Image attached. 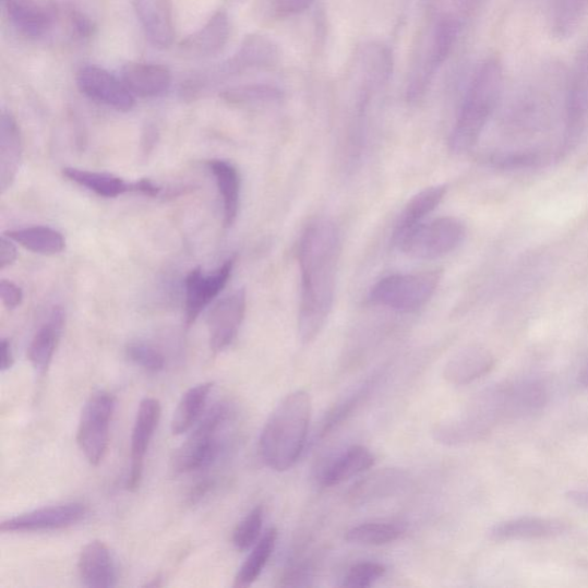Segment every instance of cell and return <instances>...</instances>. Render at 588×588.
I'll list each match as a JSON object with an SVG mask.
<instances>
[{
  "mask_svg": "<svg viewBox=\"0 0 588 588\" xmlns=\"http://www.w3.org/2000/svg\"><path fill=\"white\" fill-rule=\"evenodd\" d=\"M340 254V233L333 221L319 219L303 230L298 248V335L303 344L319 337L333 312Z\"/></svg>",
  "mask_w": 588,
  "mask_h": 588,
  "instance_id": "6da1fadb",
  "label": "cell"
},
{
  "mask_svg": "<svg viewBox=\"0 0 588 588\" xmlns=\"http://www.w3.org/2000/svg\"><path fill=\"white\" fill-rule=\"evenodd\" d=\"M311 417L312 400L307 391H295L283 399L261 432V460L278 472L291 469L307 446Z\"/></svg>",
  "mask_w": 588,
  "mask_h": 588,
  "instance_id": "7a4b0ae2",
  "label": "cell"
},
{
  "mask_svg": "<svg viewBox=\"0 0 588 588\" xmlns=\"http://www.w3.org/2000/svg\"><path fill=\"white\" fill-rule=\"evenodd\" d=\"M504 89L503 63L488 59L475 73L452 130L449 146L454 154L464 155L481 139Z\"/></svg>",
  "mask_w": 588,
  "mask_h": 588,
  "instance_id": "3957f363",
  "label": "cell"
},
{
  "mask_svg": "<svg viewBox=\"0 0 588 588\" xmlns=\"http://www.w3.org/2000/svg\"><path fill=\"white\" fill-rule=\"evenodd\" d=\"M441 280L442 274L437 271L389 275L370 290L369 301L396 312H417L431 300Z\"/></svg>",
  "mask_w": 588,
  "mask_h": 588,
  "instance_id": "277c9868",
  "label": "cell"
},
{
  "mask_svg": "<svg viewBox=\"0 0 588 588\" xmlns=\"http://www.w3.org/2000/svg\"><path fill=\"white\" fill-rule=\"evenodd\" d=\"M229 407L225 403L215 404L205 413L197 428L172 457V468L185 473L207 468L220 452L219 431L229 419Z\"/></svg>",
  "mask_w": 588,
  "mask_h": 588,
  "instance_id": "5b68a950",
  "label": "cell"
},
{
  "mask_svg": "<svg viewBox=\"0 0 588 588\" xmlns=\"http://www.w3.org/2000/svg\"><path fill=\"white\" fill-rule=\"evenodd\" d=\"M588 129V45L576 55L566 82L564 132L559 157L569 155Z\"/></svg>",
  "mask_w": 588,
  "mask_h": 588,
  "instance_id": "8992f818",
  "label": "cell"
},
{
  "mask_svg": "<svg viewBox=\"0 0 588 588\" xmlns=\"http://www.w3.org/2000/svg\"><path fill=\"white\" fill-rule=\"evenodd\" d=\"M466 233V226L459 219L441 217L410 230L401 238L397 248L413 259H440L459 248Z\"/></svg>",
  "mask_w": 588,
  "mask_h": 588,
  "instance_id": "52a82bcc",
  "label": "cell"
},
{
  "mask_svg": "<svg viewBox=\"0 0 588 588\" xmlns=\"http://www.w3.org/2000/svg\"><path fill=\"white\" fill-rule=\"evenodd\" d=\"M116 399L107 391H97L85 403L81 413L76 442L92 466H99L107 452Z\"/></svg>",
  "mask_w": 588,
  "mask_h": 588,
  "instance_id": "ba28073f",
  "label": "cell"
},
{
  "mask_svg": "<svg viewBox=\"0 0 588 588\" xmlns=\"http://www.w3.org/2000/svg\"><path fill=\"white\" fill-rule=\"evenodd\" d=\"M482 398L495 421L532 416L549 399L547 385L537 380H523L488 388Z\"/></svg>",
  "mask_w": 588,
  "mask_h": 588,
  "instance_id": "9c48e42d",
  "label": "cell"
},
{
  "mask_svg": "<svg viewBox=\"0 0 588 588\" xmlns=\"http://www.w3.org/2000/svg\"><path fill=\"white\" fill-rule=\"evenodd\" d=\"M460 31V21L452 15H446L439 21L433 31L427 57L408 83V101L418 103L424 97L435 73L440 71L453 52Z\"/></svg>",
  "mask_w": 588,
  "mask_h": 588,
  "instance_id": "30bf717a",
  "label": "cell"
},
{
  "mask_svg": "<svg viewBox=\"0 0 588 588\" xmlns=\"http://www.w3.org/2000/svg\"><path fill=\"white\" fill-rule=\"evenodd\" d=\"M79 91L100 105L119 112L132 111L135 96L129 92L123 81L97 67H86L76 75Z\"/></svg>",
  "mask_w": 588,
  "mask_h": 588,
  "instance_id": "8fae6325",
  "label": "cell"
},
{
  "mask_svg": "<svg viewBox=\"0 0 588 588\" xmlns=\"http://www.w3.org/2000/svg\"><path fill=\"white\" fill-rule=\"evenodd\" d=\"M236 259L229 257L213 274L205 275L201 267L192 269L185 278V322L192 325L208 304L227 287Z\"/></svg>",
  "mask_w": 588,
  "mask_h": 588,
  "instance_id": "7c38bea8",
  "label": "cell"
},
{
  "mask_svg": "<svg viewBox=\"0 0 588 588\" xmlns=\"http://www.w3.org/2000/svg\"><path fill=\"white\" fill-rule=\"evenodd\" d=\"M247 313L244 289L225 297L215 304L207 320L209 344L214 353H220L236 339Z\"/></svg>",
  "mask_w": 588,
  "mask_h": 588,
  "instance_id": "4fadbf2b",
  "label": "cell"
},
{
  "mask_svg": "<svg viewBox=\"0 0 588 588\" xmlns=\"http://www.w3.org/2000/svg\"><path fill=\"white\" fill-rule=\"evenodd\" d=\"M161 419V405L155 398H145L140 404L132 434V465L127 479V489L135 492L143 479L145 456Z\"/></svg>",
  "mask_w": 588,
  "mask_h": 588,
  "instance_id": "5bb4252c",
  "label": "cell"
},
{
  "mask_svg": "<svg viewBox=\"0 0 588 588\" xmlns=\"http://www.w3.org/2000/svg\"><path fill=\"white\" fill-rule=\"evenodd\" d=\"M86 514L81 504H63L39 508L9 518L2 523L3 532L52 531L76 525Z\"/></svg>",
  "mask_w": 588,
  "mask_h": 588,
  "instance_id": "9a60e30c",
  "label": "cell"
},
{
  "mask_svg": "<svg viewBox=\"0 0 588 588\" xmlns=\"http://www.w3.org/2000/svg\"><path fill=\"white\" fill-rule=\"evenodd\" d=\"M13 26L29 38H39L53 27L59 10L51 0H4Z\"/></svg>",
  "mask_w": 588,
  "mask_h": 588,
  "instance_id": "2e32d148",
  "label": "cell"
},
{
  "mask_svg": "<svg viewBox=\"0 0 588 588\" xmlns=\"http://www.w3.org/2000/svg\"><path fill=\"white\" fill-rule=\"evenodd\" d=\"M278 59L279 50L273 39L261 34H250L233 57L224 64L223 73L237 76L251 71L269 70L276 67Z\"/></svg>",
  "mask_w": 588,
  "mask_h": 588,
  "instance_id": "e0dca14e",
  "label": "cell"
},
{
  "mask_svg": "<svg viewBox=\"0 0 588 588\" xmlns=\"http://www.w3.org/2000/svg\"><path fill=\"white\" fill-rule=\"evenodd\" d=\"M134 9L146 38L158 49H168L176 39L170 0H134Z\"/></svg>",
  "mask_w": 588,
  "mask_h": 588,
  "instance_id": "ac0fdd59",
  "label": "cell"
},
{
  "mask_svg": "<svg viewBox=\"0 0 588 588\" xmlns=\"http://www.w3.org/2000/svg\"><path fill=\"white\" fill-rule=\"evenodd\" d=\"M568 530L564 521L544 517H518L499 523L490 530L494 541L550 539Z\"/></svg>",
  "mask_w": 588,
  "mask_h": 588,
  "instance_id": "d6986e66",
  "label": "cell"
},
{
  "mask_svg": "<svg viewBox=\"0 0 588 588\" xmlns=\"http://www.w3.org/2000/svg\"><path fill=\"white\" fill-rule=\"evenodd\" d=\"M230 36V21L225 11L216 12L200 31L181 41V51L191 58H211L223 52Z\"/></svg>",
  "mask_w": 588,
  "mask_h": 588,
  "instance_id": "ffe728a7",
  "label": "cell"
},
{
  "mask_svg": "<svg viewBox=\"0 0 588 588\" xmlns=\"http://www.w3.org/2000/svg\"><path fill=\"white\" fill-rule=\"evenodd\" d=\"M121 80L135 97L155 98L169 91L171 73L159 63L129 62L122 68Z\"/></svg>",
  "mask_w": 588,
  "mask_h": 588,
  "instance_id": "44dd1931",
  "label": "cell"
},
{
  "mask_svg": "<svg viewBox=\"0 0 588 588\" xmlns=\"http://www.w3.org/2000/svg\"><path fill=\"white\" fill-rule=\"evenodd\" d=\"M79 574L86 587L108 588L117 585L116 563L104 542L92 541L82 550L79 559Z\"/></svg>",
  "mask_w": 588,
  "mask_h": 588,
  "instance_id": "7402d4cb",
  "label": "cell"
},
{
  "mask_svg": "<svg viewBox=\"0 0 588 588\" xmlns=\"http://www.w3.org/2000/svg\"><path fill=\"white\" fill-rule=\"evenodd\" d=\"M494 365V357L487 348L468 346L447 362L444 379L455 386L468 385L488 375Z\"/></svg>",
  "mask_w": 588,
  "mask_h": 588,
  "instance_id": "603a6c76",
  "label": "cell"
},
{
  "mask_svg": "<svg viewBox=\"0 0 588 588\" xmlns=\"http://www.w3.org/2000/svg\"><path fill=\"white\" fill-rule=\"evenodd\" d=\"M21 160L23 141L20 128L11 112L3 111L0 117V190L5 193L14 183Z\"/></svg>",
  "mask_w": 588,
  "mask_h": 588,
  "instance_id": "cb8c5ba5",
  "label": "cell"
},
{
  "mask_svg": "<svg viewBox=\"0 0 588 588\" xmlns=\"http://www.w3.org/2000/svg\"><path fill=\"white\" fill-rule=\"evenodd\" d=\"M64 325V313L55 308L45 323L39 326L28 347V359L40 375L46 374L52 362Z\"/></svg>",
  "mask_w": 588,
  "mask_h": 588,
  "instance_id": "d4e9b609",
  "label": "cell"
},
{
  "mask_svg": "<svg viewBox=\"0 0 588 588\" xmlns=\"http://www.w3.org/2000/svg\"><path fill=\"white\" fill-rule=\"evenodd\" d=\"M446 192L445 185H434L413 195L399 216L392 243L397 247L406 233L423 224L427 217L444 201Z\"/></svg>",
  "mask_w": 588,
  "mask_h": 588,
  "instance_id": "484cf974",
  "label": "cell"
},
{
  "mask_svg": "<svg viewBox=\"0 0 588 588\" xmlns=\"http://www.w3.org/2000/svg\"><path fill=\"white\" fill-rule=\"evenodd\" d=\"M375 461V455L364 446L347 448L323 469L321 484L328 488L339 485L374 467Z\"/></svg>",
  "mask_w": 588,
  "mask_h": 588,
  "instance_id": "4316f807",
  "label": "cell"
},
{
  "mask_svg": "<svg viewBox=\"0 0 588 588\" xmlns=\"http://www.w3.org/2000/svg\"><path fill=\"white\" fill-rule=\"evenodd\" d=\"M207 166L221 195L225 226L230 228L237 220L239 205H241V176L236 166L227 160L213 159L207 163Z\"/></svg>",
  "mask_w": 588,
  "mask_h": 588,
  "instance_id": "83f0119b",
  "label": "cell"
},
{
  "mask_svg": "<svg viewBox=\"0 0 588 588\" xmlns=\"http://www.w3.org/2000/svg\"><path fill=\"white\" fill-rule=\"evenodd\" d=\"M62 176L103 199H118L125 193L137 192L136 182L129 183L110 172L67 167L62 169Z\"/></svg>",
  "mask_w": 588,
  "mask_h": 588,
  "instance_id": "f1b7e54d",
  "label": "cell"
},
{
  "mask_svg": "<svg viewBox=\"0 0 588 588\" xmlns=\"http://www.w3.org/2000/svg\"><path fill=\"white\" fill-rule=\"evenodd\" d=\"M406 475L398 469H384L362 479L348 492L355 504L372 503L397 492L406 482Z\"/></svg>",
  "mask_w": 588,
  "mask_h": 588,
  "instance_id": "f546056e",
  "label": "cell"
},
{
  "mask_svg": "<svg viewBox=\"0 0 588 588\" xmlns=\"http://www.w3.org/2000/svg\"><path fill=\"white\" fill-rule=\"evenodd\" d=\"M213 386L212 382H205L185 392L171 420L173 435L189 432L202 419Z\"/></svg>",
  "mask_w": 588,
  "mask_h": 588,
  "instance_id": "4dcf8cb0",
  "label": "cell"
},
{
  "mask_svg": "<svg viewBox=\"0 0 588 588\" xmlns=\"http://www.w3.org/2000/svg\"><path fill=\"white\" fill-rule=\"evenodd\" d=\"M4 235L26 250L41 255H56L67 248L62 233L50 227H27L10 230Z\"/></svg>",
  "mask_w": 588,
  "mask_h": 588,
  "instance_id": "1f68e13d",
  "label": "cell"
},
{
  "mask_svg": "<svg viewBox=\"0 0 588 588\" xmlns=\"http://www.w3.org/2000/svg\"><path fill=\"white\" fill-rule=\"evenodd\" d=\"M278 531L269 528L252 548V551L235 578V587H249L260 577L266 568L274 550Z\"/></svg>",
  "mask_w": 588,
  "mask_h": 588,
  "instance_id": "d6a6232c",
  "label": "cell"
},
{
  "mask_svg": "<svg viewBox=\"0 0 588 588\" xmlns=\"http://www.w3.org/2000/svg\"><path fill=\"white\" fill-rule=\"evenodd\" d=\"M406 532L399 521H368L346 532V540L363 547H383L398 540Z\"/></svg>",
  "mask_w": 588,
  "mask_h": 588,
  "instance_id": "836d02e7",
  "label": "cell"
},
{
  "mask_svg": "<svg viewBox=\"0 0 588 588\" xmlns=\"http://www.w3.org/2000/svg\"><path fill=\"white\" fill-rule=\"evenodd\" d=\"M551 24L556 37L572 36L588 10V0H551Z\"/></svg>",
  "mask_w": 588,
  "mask_h": 588,
  "instance_id": "e575fe53",
  "label": "cell"
},
{
  "mask_svg": "<svg viewBox=\"0 0 588 588\" xmlns=\"http://www.w3.org/2000/svg\"><path fill=\"white\" fill-rule=\"evenodd\" d=\"M285 92L267 83H251L233 86L221 94V98L232 105L272 104L285 99Z\"/></svg>",
  "mask_w": 588,
  "mask_h": 588,
  "instance_id": "d590c367",
  "label": "cell"
},
{
  "mask_svg": "<svg viewBox=\"0 0 588 588\" xmlns=\"http://www.w3.org/2000/svg\"><path fill=\"white\" fill-rule=\"evenodd\" d=\"M490 164L501 170H519L540 167L548 161V156L540 149H523L496 152L489 159Z\"/></svg>",
  "mask_w": 588,
  "mask_h": 588,
  "instance_id": "8d00e7d4",
  "label": "cell"
},
{
  "mask_svg": "<svg viewBox=\"0 0 588 588\" xmlns=\"http://www.w3.org/2000/svg\"><path fill=\"white\" fill-rule=\"evenodd\" d=\"M264 527V508L256 506L241 521L238 523L232 543L238 551L251 550L261 538Z\"/></svg>",
  "mask_w": 588,
  "mask_h": 588,
  "instance_id": "74e56055",
  "label": "cell"
},
{
  "mask_svg": "<svg viewBox=\"0 0 588 588\" xmlns=\"http://www.w3.org/2000/svg\"><path fill=\"white\" fill-rule=\"evenodd\" d=\"M127 358L136 365L152 374L163 372L166 360L164 355L156 348L146 343H130L125 348Z\"/></svg>",
  "mask_w": 588,
  "mask_h": 588,
  "instance_id": "f35d334b",
  "label": "cell"
},
{
  "mask_svg": "<svg viewBox=\"0 0 588 588\" xmlns=\"http://www.w3.org/2000/svg\"><path fill=\"white\" fill-rule=\"evenodd\" d=\"M386 568L377 562H360L352 566L344 578L341 586L365 588L373 586L384 577Z\"/></svg>",
  "mask_w": 588,
  "mask_h": 588,
  "instance_id": "ab89813d",
  "label": "cell"
},
{
  "mask_svg": "<svg viewBox=\"0 0 588 588\" xmlns=\"http://www.w3.org/2000/svg\"><path fill=\"white\" fill-rule=\"evenodd\" d=\"M365 394V388H362L361 391H358L357 394L353 395L351 398H348L347 400L335 407V409L329 412V416L325 418V421L323 422L321 429V435L328 434L336 427L341 424V422L346 420L347 417H350L352 411L360 404Z\"/></svg>",
  "mask_w": 588,
  "mask_h": 588,
  "instance_id": "60d3db41",
  "label": "cell"
},
{
  "mask_svg": "<svg viewBox=\"0 0 588 588\" xmlns=\"http://www.w3.org/2000/svg\"><path fill=\"white\" fill-rule=\"evenodd\" d=\"M313 578L312 571L309 565H297L291 571H288L285 576L281 577L279 586L281 587H304L310 586V581Z\"/></svg>",
  "mask_w": 588,
  "mask_h": 588,
  "instance_id": "b9f144b4",
  "label": "cell"
},
{
  "mask_svg": "<svg viewBox=\"0 0 588 588\" xmlns=\"http://www.w3.org/2000/svg\"><path fill=\"white\" fill-rule=\"evenodd\" d=\"M69 20L71 29L77 38L85 39L94 35L95 24L84 13L73 9L69 13Z\"/></svg>",
  "mask_w": 588,
  "mask_h": 588,
  "instance_id": "7bdbcfd3",
  "label": "cell"
},
{
  "mask_svg": "<svg viewBox=\"0 0 588 588\" xmlns=\"http://www.w3.org/2000/svg\"><path fill=\"white\" fill-rule=\"evenodd\" d=\"M0 299L8 310L13 311L23 303L24 292L15 283L3 279L0 281Z\"/></svg>",
  "mask_w": 588,
  "mask_h": 588,
  "instance_id": "ee69618b",
  "label": "cell"
},
{
  "mask_svg": "<svg viewBox=\"0 0 588 588\" xmlns=\"http://www.w3.org/2000/svg\"><path fill=\"white\" fill-rule=\"evenodd\" d=\"M315 0H275V10L280 16H291L307 12Z\"/></svg>",
  "mask_w": 588,
  "mask_h": 588,
  "instance_id": "f6af8a7d",
  "label": "cell"
},
{
  "mask_svg": "<svg viewBox=\"0 0 588 588\" xmlns=\"http://www.w3.org/2000/svg\"><path fill=\"white\" fill-rule=\"evenodd\" d=\"M14 243L7 235L0 239V269H5L15 263L17 250Z\"/></svg>",
  "mask_w": 588,
  "mask_h": 588,
  "instance_id": "bcb514c9",
  "label": "cell"
},
{
  "mask_svg": "<svg viewBox=\"0 0 588 588\" xmlns=\"http://www.w3.org/2000/svg\"><path fill=\"white\" fill-rule=\"evenodd\" d=\"M158 141V129L154 123H148L145 125L142 139V145L144 154H149L152 148H154Z\"/></svg>",
  "mask_w": 588,
  "mask_h": 588,
  "instance_id": "7dc6e473",
  "label": "cell"
},
{
  "mask_svg": "<svg viewBox=\"0 0 588 588\" xmlns=\"http://www.w3.org/2000/svg\"><path fill=\"white\" fill-rule=\"evenodd\" d=\"M137 192L147 195V197L156 199L164 192V188L152 182L151 180L143 179L136 181Z\"/></svg>",
  "mask_w": 588,
  "mask_h": 588,
  "instance_id": "c3c4849f",
  "label": "cell"
},
{
  "mask_svg": "<svg viewBox=\"0 0 588 588\" xmlns=\"http://www.w3.org/2000/svg\"><path fill=\"white\" fill-rule=\"evenodd\" d=\"M14 362L12 346L9 339H2V372L11 369Z\"/></svg>",
  "mask_w": 588,
  "mask_h": 588,
  "instance_id": "681fc988",
  "label": "cell"
},
{
  "mask_svg": "<svg viewBox=\"0 0 588 588\" xmlns=\"http://www.w3.org/2000/svg\"><path fill=\"white\" fill-rule=\"evenodd\" d=\"M566 497L576 506L588 511V491L575 490L566 493Z\"/></svg>",
  "mask_w": 588,
  "mask_h": 588,
  "instance_id": "f907efd6",
  "label": "cell"
},
{
  "mask_svg": "<svg viewBox=\"0 0 588 588\" xmlns=\"http://www.w3.org/2000/svg\"><path fill=\"white\" fill-rule=\"evenodd\" d=\"M579 381L581 383L583 386H585L586 388H588V358L587 360L585 361L581 370H580V373H579Z\"/></svg>",
  "mask_w": 588,
  "mask_h": 588,
  "instance_id": "816d5d0a",
  "label": "cell"
}]
</instances>
